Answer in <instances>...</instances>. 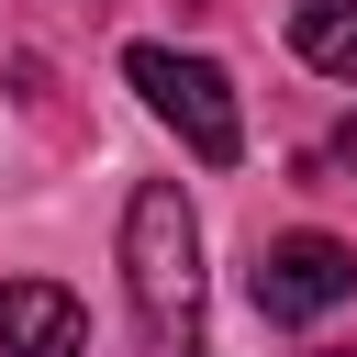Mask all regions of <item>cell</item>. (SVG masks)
<instances>
[{
    "label": "cell",
    "instance_id": "obj_7",
    "mask_svg": "<svg viewBox=\"0 0 357 357\" xmlns=\"http://www.w3.org/2000/svg\"><path fill=\"white\" fill-rule=\"evenodd\" d=\"M346 156H357V123H346Z\"/></svg>",
    "mask_w": 357,
    "mask_h": 357
},
{
    "label": "cell",
    "instance_id": "obj_2",
    "mask_svg": "<svg viewBox=\"0 0 357 357\" xmlns=\"http://www.w3.org/2000/svg\"><path fill=\"white\" fill-rule=\"evenodd\" d=\"M123 78L145 89V112H156V123H178V145H190L201 167H234V156H245V112H234V89H223V67H212V56L134 45V56H123Z\"/></svg>",
    "mask_w": 357,
    "mask_h": 357
},
{
    "label": "cell",
    "instance_id": "obj_5",
    "mask_svg": "<svg viewBox=\"0 0 357 357\" xmlns=\"http://www.w3.org/2000/svg\"><path fill=\"white\" fill-rule=\"evenodd\" d=\"M290 45H301V67L357 89V0H290Z\"/></svg>",
    "mask_w": 357,
    "mask_h": 357
},
{
    "label": "cell",
    "instance_id": "obj_1",
    "mask_svg": "<svg viewBox=\"0 0 357 357\" xmlns=\"http://www.w3.org/2000/svg\"><path fill=\"white\" fill-rule=\"evenodd\" d=\"M123 290H134L145 357H212V324H201V223H190L178 178H145L123 201Z\"/></svg>",
    "mask_w": 357,
    "mask_h": 357
},
{
    "label": "cell",
    "instance_id": "obj_3",
    "mask_svg": "<svg viewBox=\"0 0 357 357\" xmlns=\"http://www.w3.org/2000/svg\"><path fill=\"white\" fill-rule=\"evenodd\" d=\"M357 290V257L335 245V234H279V245H257V312L268 324H312V312H335Z\"/></svg>",
    "mask_w": 357,
    "mask_h": 357
},
{
    "label": "cell",
    "instance_id": "obj_4",
    "mask_svg": "<svg viewBox=\"0 0 357 357\" xmlns=\"http://www.w3.org/2000/svg\"><path fill=\"white\" fill-rule=\"evenodd\" d=\"M78 346H89V312L56 279H11L0 290V357H78Z\"/></svg>",
    "mask_w": 357,
    "mask_h": 357
},
{
    "label": "cell",
    "instance_id": "obj_6",
    "mask_svg": "<svg viewBox=\"0 0 357 357\" xmlns=\"http://www.w3.org/2000/svg\"><path fill=\"white\" fill-rule=\"evenodd\" d=\"M312 357H346V346H312Z\"/></svg>",
    "mask_w": 357,
    "mask_h": 357
}]
</instances>
